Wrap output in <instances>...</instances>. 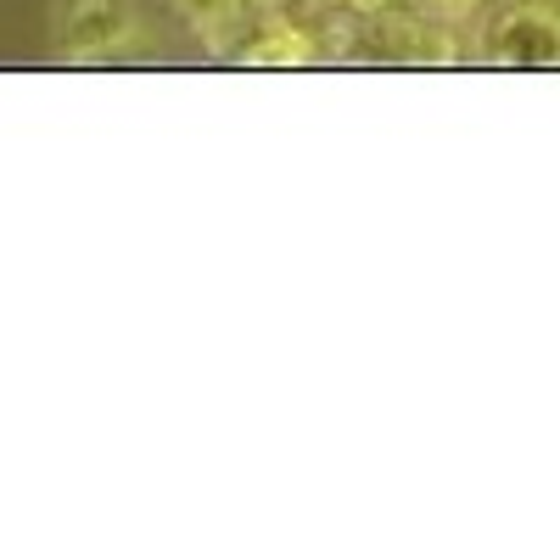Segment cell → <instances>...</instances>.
<instances>
[{
	"instance_id": "obj_1",
	"label": "cell",
	"mask_w": 560,
	"mask_h": 560,
	"mask_svg": "<svg viewBox=\"0 0 560 560\" xmlns=\"http://www.w3.org/2000/svg\"><path fill=\"white\" fill-rule=\"evenodd\" d=\"M482 62L488 68H560V0H510L482 28Z\"/></svg>"
},
{
	"instance_id": "obj_2",
	"label": "cell",
	"mask_w": 560,
	"mask_h": 560,
	"mask_svg": "<svg viewBox=\"0 0 560 560\" xmlns=\"http://www.w3.org/2000/svg\"><path fill=\"white\" fill-rule=\"evenodd\" d=\"M135 39V0H57V51L68 62H107Z\"/></svg>"
},
{
	"instance_id": "obj_3",
	"label": "cell",
	"mask_w": 560,
	"mask_h": 560,
	"mask_svg": "<svg viewBox=\"0 0 560 560\" xmlns=\"http://www.w3.org/2000/svg\"><path fill=\"white\" fill-rule=\"evenodd\" d=\"M236 62L242 68H308V62H319V45L298 23H264L253 34V45L236 51Z\"/></svg>"
},
{
	"instance_id": "obj_4",
	"label": "cell",
	"mask_w": 560,
	"mask_h": 560,
	"mask_svg": "<svg viewBox=\"0 0 560 560\" xmlns=\"http://www.w3.org/2000/svg\"><path fill=\"white\" fill-rule=\"evenodd\" d=\"M427 7H432V12H443V18H471V12L482 7V0H427Z\"/></svg>"
},
{
	"instance_id": "obj_5",
	"label": "cell",
	"mask_w": 560,
	"mask_h": 560,
	"mask_svg": "<svg viewBox=\"0 0 560 560\" xmlns=\"http://www.w3.org/2000/svg\"><path fill=\"white\" fill-rule=\"evenodd\" d=\"M179 7H185V12H197V18H208L213 7H230V0H179Z\"/></svg>"
}]
</instances>
